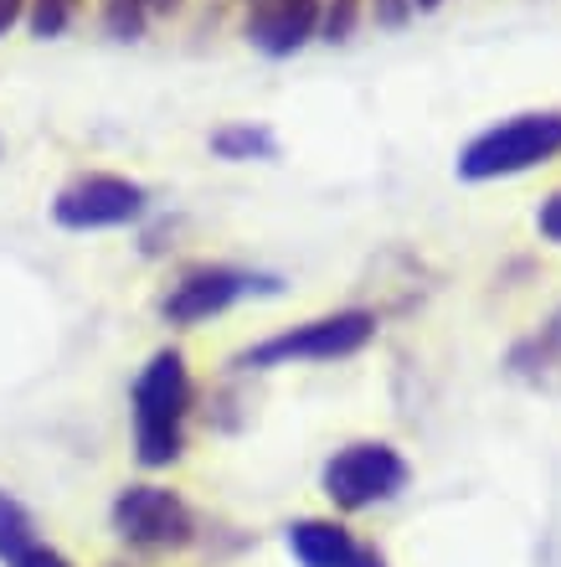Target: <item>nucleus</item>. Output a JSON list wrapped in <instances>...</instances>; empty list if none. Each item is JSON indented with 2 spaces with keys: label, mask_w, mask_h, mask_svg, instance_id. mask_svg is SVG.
I'll list each match as a JSON object with an SVG mask.
<instances>
[{
  "label": "nucleus",
  "mask_w": 561,
  "mask_h": 567,
  "mask_svg": "<svg viewBox=\"0 0 561 567\" xmlns=\"http://www.w3.org/2000/svg\"><path fill=\"white\" fill-rule=\"evenodd\" d=\"M21 16V0H0V37L11 31V21Z\"/></svg>",
  "instance_id": "nucleus-15"
},
{
  "label": "nucleus",
  "mask_w": 561,
  "mask_h": 567,
  "mask_svg": "<svg viewBox=\"0 0 561 567\" xmlns=\"http://www.w3.org/2000/svg\"><path fill=\"white\" fill-rule=\"evenodd\" d=\"M58 223L62 227H118V223H134L145 212V192L134 181H118V176H89V181H73L67 192L58 196Z\"/></svg>",
  "instance_id": "nucleus-6"
},
{
  "label": "nucleus",
  "mask_w": 561,
  "mask_h": 567,
  "mask_svg": "<svg viewBox=\"0 0 561 567\" xmlns=\"http://www.w3.org/2000/svg\"><path fill=\"white\" fill-rule=\"evenodd\" d=\"M407 485V464L392 444H351L325 464V495L340 511H366Z\"/></svg>",
  "instance_id": "nucleus-3"
},
{
  "label": "nucleus",
  "mask_w": 561,
  "mask_h": 567,
  "mask_svg": "<svg viewBox=\"0 0 561 567\" xmlns=\"http://www.w3.org/2000/svg\"><path fill=\"white\" fill-rule=\"evenodd\" d=\"M67 11H73V0H37V31H58L62 21H67Z\"/></svg>",
  "instance_id": "nucleus-12"
},
{
  "label": "nucleus",
  "mask_w": 561,
  "mask_h": 567,
  "mask_svg": "<svg viewBox=\"0 0 561 567\" xmlns=\"http://www.w3.org/2000/svg\"><path fill=\"white\" fill-rule=\"evenodd\" d=\"M191 408V377L176 351H165L145 367L134 382V439H139V460L170 464L180 454V419Z\"/></svg>",
  "instance_id": "nucleus-1"
},
{
  "label": "nucleus",
  "mask_w": 561,
  "mask_h": 567,
  "mask_svg": "<svg viewBox=\"0 0 561 567\" xmlns=\"http://www.w3.org/2000/svg\"><path fill=\"white\" fill-rule=\"evenodd\" d=\"M345 567H382V557H376V553H355Z\"/></svg>",
  "instance_id": "nucleus-16"
},
{
  "label": "nucleus",
  "mask_w": 561,
  "mask_h": 567,
  "mask_svg": "<svg viewBox=\"0 0 561 567\" xmlns=\"http://www.w3.org/2000/svg\"><path fill=\"white\" fill-rule=\"evenodd\" d=\"M541 233H547L551 243H561V192L551 196L547 207H541Z\"/></svg>",
  "instance_id": "nucleus-13"
},
{
  "label": "nucleus",
  "mask_w": 561,
  "mask_h": 567,
  "mask_svg": "<svg viewBox=\"0 0 561 567\" xmlns=\"http://www.w3.org/2000/svg\"><path fill=\"white\" fill-rule=\"evenodd\" d=\"M371 330H376V320H371L366 310L325 315V320H310V326H294V330H283V336H273V341L252 346L242 361H248V367H279V361H335V357L361 351V346L371 341Z\"/></svg>",
  "instance_id": "nucleus-4"
},
{
  "label": "nucleus",
  "mask_w": 561,
  "mask_h": 567,
  "mask_svg": "<svg viewBox=\"0 0 561 567\" xmlns=\"http://www.w3.org/2000/svg\"><path fill=\"white\" fill-rule=\"evenodd\" d=\"M561 155V114H520L510 124H495L458 155V176L469 181H495L516 176L531 165H547Z\"/></svg>",
  "instance_id": "nucleus-2"
},
{
  "label": "nucleus",
  "mask_w": 561,
  "mask_h": 567,
  "mask_svg": "<svg viewBox=\"0 0 561 567\" xmlns=\"http://www.w3.org/2000/svg\"><path fill=\"white\" fill-rule=\"evenodd\" d=\"M289 542H294V553L304 557V567H345L361 553L351 542V532L335 522H299V526H289Z\"/></svg>",
  "instance_id": "nucleus-9"
},
{
  "label": "nucleus",
  "mask_w": 561,
  "mask_h": 567,
  "mask_svg": "<svg viewBox=\"0 0 561 567\" xmlns=\"http://www.w3.org/2000/svg\"><path fill=\"white\" fill-rule=\"evenodd\" d=\"M217 150L222 155H252V150H273V145L258 130H227V135H217Z\"/></svg>",
  "instance_id": "nucleus-11"
},
{
  "label": "nucleus",
  "mask_w": 561,
  "mask_h": 567,
  "mask_svg": "<svg viewBox=\"0 0 561 567\" xmlns=\"http://www.w3.org/2000/svg\"><path fill=\"white\" fill-rule=\"evenodd\" d=\"M242 289H252L248 274L237 269H201V274H186V279L165 295V320L176 326H191V320H207V315L227 310Z\"/></svg>",
  "instance_id": "nucleus-7"
},
{
  "label": "nucleus",
  "mask_w": 561,
  "mask_h": 567,
  "mask_svg": "<svg viewBox=\"0 0 561 567\" xmlns=\"http://www.w3.org/2000/svg\"><path fill=\"white\" fill-rule=\"evenodd\" d=\"M31 547H37V542H31L27 511L15 506V501H6V495H0V557H6V563H21V557H27Z\"/></svg>",
  "instance_id": "nucleus-10"
},
{
  "label": "nucleus",
  "mask_w": 561,
  "mask_h": 567,
  "mask_svg": "<svg viewBox=\"0 0 561 567\" xmlns=\"http://www.w3.org/2000/svg\"><path fill=\"white\" fill-rule=\"evenodd\" d=\"M314 0H263L252 16V42L268 52H294L304 37L314 31Z\"/></svg>",
  "instance_id": "nucleus-8"
},
{
  "label": "nucleus",
  "mask_w": 561,
  "mask_h": 567,
  "mask_svg": "<svg viewBox=\"0 0 561 567\" xmlns=\"http://www.w3.org/2000/svg\"><path fill=\"white\" fill-rule=\"evenodd\" d=\"M155 6H165V0H155Z\"/></svg>",
  "instance_id": "nucleus-17"
},
{
  "label": "nucleus",
  "mask_w": 561,
  "mask_h": 567,
  "mask_svg": "<svg viewBox=\"0 0 561 567\" xmlns=\"http://www.w3.org/2000/svg\"><path fill=\"white\" fill-rule=\"evenodd\" d=\"M191 511L176 491H160V485H129V491L114 501V532L134 547H180L191 542Z\"/></svg>",
  "instance_id": "nucleus-5"
},
{
  "label": "nucleus",
  "mask_w": 561,
  "mask_h": 567,
  "mask_svg": "<svg viewBox=\"0 0 561 567\" xmlns=\"http://www.w3.org/2000/svg\"><path fill=\"white\" fill-rule=\"evenodd\" d=\"M15 567H67V563H62L58 553H46V547H31V553L21 557V563H15Z\"/></svg>",
  "instance_id": "nucleus-14"
}]
</instances>
